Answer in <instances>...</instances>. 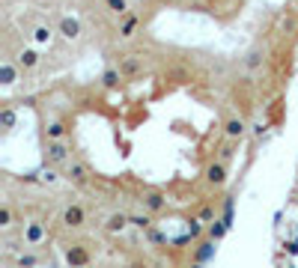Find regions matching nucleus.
I'll list each match as a JSON object with an SVG mask.
<instances>
[{
    "mask_svg": "<svg viewBox=\"0 0 298 268\" xmlns=\"http://www.w3.org/2000/svg\"><path fill=\"white\" fill-rule=\"evenodd\" d=\"M45 155H48L51 164H63L69 158V146L63 140H48V152H45Z\"/></svg>",
    "mask_w": 298,
    "mask_h": 268,
    "instance_id": "obj_1",
    "label": "nucleus"
},
{
    "mask_svg": "<svg viewBox=\"0 0 298 268\" xmlns=\"http://www.w3.org/2000/svg\"><path fill=\"white\" fill-rule=\"evenodd\" d=\"M84 218H87V215H84L81 206H66V209H63V224L72 227V230H75V227H84Z\"/></svg>",
    "mask_w": 298,
    "mask_h": 268,
    "instance_id": "obj_2",
    "label": "nucleus"
},
{
    "mask_svg": "<svg viewBox=\"0 0 298 268\" xmlns=\"http://www.w3.org/2000/svg\"><path fill=\"white\" fill-rule=\"evenodd\" d=\"M164 206H167V197L161 191H146V194H143V209H146V212H161Z\"/></svg>",
    "mask_w": 298,
    "mask_h": 268,
    "instance_id": "obj_3",
    "label": "nucleus"
},
{
    "mask_svg": "<svg viewBox=\"0 0 298 268\" xmlns=\"http://www.w3.org/2000/svg\"><path fill=\"white\" fill-rule=\"evenodd\" d=\"M24 241H27V244H42V241H45V227H42L39 221H30V224L24 227Z\"/></svg>",
    "mask_w": 298,
    "mask_h": 268,
    "instance_id": "obj_4",
    "label": "nucleus"
},
{
    "mask_svg": "<svg viewBox=\"0 0 298 268\" xmlns=\"http://www.w3.org/2000/svg\"><path fill=\"white\" fill-rule=\"evenodd\" d=\"M129 224H132V218H129V215H110V218H107V224H104V230H107V233H123Z\"/></svg>",
    "mask_w": 298,
    "mask_h": 268,
    "instance_id": "obj_5",
    "label": "nucleus"
},
{
    "mask_svg": "<svg viewBox=\"0 0 298 268\" xmlns=\"http://www.w3.org/2000/svg\"><path fill=\"white\" fill-rule=\"evenodd\" d=\"M66 262H69V265H75V268H81V265H87V262H90V256H87V250H84V247H69V250H66Z\"/></svg>",
    "mask_w": 298,
    "mask_h": 268,
    "instance_id": "obj_6",
    "label": "nucleus"
},
{
    "mask_svg": "<svg viewBox=\"0 0 298 268\" xmlns=\"http://www.w3.org/2000/svg\"><path fill=\"white\" fill-rule=\"evenodd\" d=\"M206 179H209V185H224V182H227L224 164H212V167L206 170Z\"/></svg>",
    "mask_w": 298,
    "mask_h": 268,
    "instance_id": "obj_7",
    "label": "nucleus"
},
{
    "mask_svg": "<svg viewBox=\"0 0 298 268\" xmlns=\"http://www.w3.org/2000/svg\"><path fill=\"white\" fill-rule=\"evenodd\" d=\"M60 33L66 36V39H78L81 27H78V21H75V18H63V21H60Z\"/></svg>",
    "mask_w": 298,
    "mask_h": 268,
    "instance_id": "obj_8",
    "label": "nucleus"
},
{
    "mask_svg": "<svg viewBox=\"0 0 298 268\" xmlns=\"http://www.w3.org/2000/svg\"><path fill=\"white\" fill-rule=\"evenodd\" d=\"M18 63H21L24 69H33L36 63H39V54H36L33 48H24V51L18 54Z\"/></svg>",
    "mask_w": 298,
    "mask_h": 268,
    "instance_id": "obj_9",
    "label": "nucleus"
},
{
    "mask_svg": "<svg viewBox=\"0 0 298 268\" xmlns=\"http://www.w3.org/2000/svg\"><path fill=\"white\" fill-rule=\"evenodd\" d=\"M69 179H72V182H87V179H90V170L84 167V164H72V167H69Z\"/></svg>",
    "mask_w": 298,
    "mask_h": 268,
    "instance_id": "obj_10",
    "label": "nucleus"
},
{
    "mask_svg": "<svg viewBox=\"0 0 298 268\" xmlns=\"http://www.w3.org/2000/svg\"><path fill=\"white\" fill-rule=\"evenodd\" d=\"M45 134H48V140H63V134H66V125H63V122H51V125L45 128Z\"/></svg>",
    "mask_w": 298,
    "mask_h": 268,
    "instance_id": "obj_11",
    "label": "nucleus"
},
{
    "mask_svg": "<svg viewBox=\"0 0 298 268\" xmlns=\"http://www.w3.org/2000/svg\"><path fill=\"white\" fill-rule=\"evenodd\" d=\"M245 134V122L242 119H227V137H242Z\"/></svg>",
    "mask_w": 298,
    "mask_h": 268,
    "instance_id": "obj_12",
    "label": "nucleus"
},
{
    "mask_svg": "<svg viewBox=\"0 0 298 268\" xmlns=\"http://www.w3.org/2000/svg\"><path fill=\"white\" fill-rule=\"evenodd\" d=\"M120 72H123V75H137V72H140V60H137V57H129V60L120 66Z\"/></svg>",
    "mask_w": 298,
    "mask_h": 268,
    "instance_id": "obj_13",
    "label": "nucleus"
},
{
    "mask_svg": "<svg viewBox=\"0 0 298 268\" xmlns=\"http://www.w3.org/2000/svg\"><path fill=\"white\" fill-rule=\"evenodd\" d=\"M137 30V18H126L123 24H120V36H132Z\"/></svg>",
    "mask_w": 298,
    "mask_h": 268,
    "instance_id": "obj_14",
    "label": "nucleus"
},
{
    "mask_svg": "<svg viewBox=\"0 0 298 268\" xmlns=\"http://www.w3.org/2000/svg\"><path fill=\"white\" fill-rule=\"evenodd\" d=\"M48 39H51V30H48V27H36V30H33V42H39V45H45Z\"/></svg>",
    "mask_w": 298,
    "mask_h": 268,
    "instance_id": "obj_15",
    "label": "nucleus"
},
{
    "mask_svg": "<svg viewBox=\"0 0 298 268\" xmlns=\"http://www.w3.org/2000/svg\"><path fill=\"white\" fill-rule=\"evenodd\" d=\"M0 122H3V128H12V125H15V110L6 107V110L0 113Z\"/></svg>",
    "mask_w": 298,
    "mask_h": 268,
    "instance_id": "obj_16",
    "label": "nucleus"
},
{
    "mask_svg": "<svg viewBox=\"0 0 298 268\" xmlns=\"http://www.w3.org/2000/svg\"><path fill=\"white\" fill-rule=\"evenodd\" d=\"M0 227H3V230H6V227H12V209H9V206H3V209H0Z\"/></svg>",
    "mask_w": 298,
    "mask_h": 268,
    "instance_id": "obj_17",
    "label": "nucleus"
},
{
    "mask_svg": "<svg viewBox=\"0 0 298 268\" xmlns=\"http://www.w3.org/2000/svg\"><path fill=\"white\" fill-rule=\"evenodd\" d=\"M120 75H123V72H113V69H110V72H104V84H107V87H116Z\"/></svg>",
    "mask_w": 298,
    "mask_h": 268,
    "instance_id": "obj_18",
    "label": "nucleus"
},
{
    "mask_svg": "<svg viewBox=\"0 0 298 268\" xmlns=\"http://www.w3.org/2000/svg\"><path fill=\"white\" fill-rule=\"evenodd\" d=\"M212 253H215V247H212V244H203V247H200V253H197V259H200V262H206Z\"/></svg>",
    "mask_w": 298,
    "mask_h": 268,
    "instance_id": "obj_19",
    "label": "nucleus"
},
{
    "mask_svg": "<svg viewBox=\"0 0 298 268\" xmlns=\"http://www.w3.org/2000/svg\"><path fill=\"white\" fill-rule=\"evenodd\" d=\"M224 233H227V224H215V227L209 230V235H212V238H221Z\"/></svg>",
    "mask_w": 298,
    "mask_h": 268,
    "instance_id": "obj_20",
    "label": "nucleus"
},
{
    "mask_svg": "<svg viewBox=\"0 0 298 268\" xmlns=\"http://www.w3.org/2000/svg\"><path fill=\"white\" fill-rule=\"evenodd\" d=\"M15 81V72H12V66H3V84H12Z\"/></svg>",
    "mask_w": 298,
    "mask_h": 268,
    "instance_id": "obj_21",
    "label": "nucleus"
},
{
    "mask_svg": "<svg viewBox=\"0 0 298 268\" xmlns=\"http://www.w3.org/2000/svg\"><path fill=\"white\" fill-rule=\"evenodd\" d=\"M113 12H126V0H107Z\"/></svg>",
    "mask_w": 298,
    "mask_h": 268,
    "instance_id": "obj_22",
    "label": "nucleus"
},
{
    "mask_svg": "<svg viewBox=\"0 0 298 268\" xmlns=\"http://www.w3.org/2000/svg\"><path fill=\"white\" fill-rule=\"evenodd\" d=\"M132 224L140 227V230H146V227H149V218H132Z\"/></svg>",
    "mask_w": 298,
    "mask_h": 268,
    "instance_id": "obj_23",
    "label": "nucleus"
},
{
    "mask_svg": "<svg viewBox=\"0 0 298 268\" xmlns=\"http://www.w3.org/2000/svg\"><path fill=\"white\" fill-rule=\"evenodd\" d=\"M18 262H21V268H33V265H36V259H33V256H21Z\"/></svg>",
    "mask_w": 298,
    "mask_h": 268,
    "instance_id": "obj_24",
    "label": "nucleus"
},
{
    "mask_svg": "<svg viewBox=\"0 0 298 268\" xmlns=\"http://www.w3.org/2000/svg\"><path fill=\"white\" fill-rule=\"evenodd\" d=\"M188 233H191V238H194V235H200V221H191V227H188Z\"/></svg>",
    "mask_w": 298,
    "mask_h": 268,
    "instance_id": "obj_25",
    "label": "nucleus"
},
{
    "mask_svg": "<svg viewBox=\"0 0 298 268\" xmlns=\"http://www.w3.org/2000/svg\"><path fill=\"white\" fill-rule=\"evenodd\" d=\"M194 268H200V265H194Z\"/></svg>",
    "mask_w": 298,
    "mask_h": 268,
    "instance_id": "obj_26",
    "label": "nucleus"
}]
</instances>
